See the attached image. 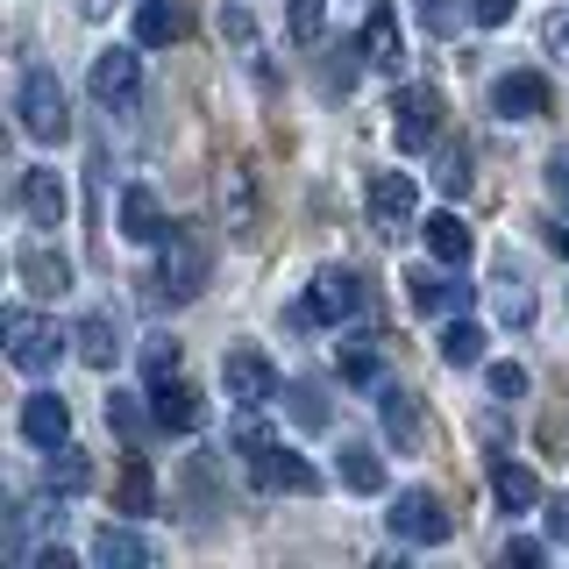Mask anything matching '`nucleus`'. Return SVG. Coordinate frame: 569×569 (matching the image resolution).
Wrapping results in <instances>:
<instances>
[{"mask_svg": "<svg viewBox=\"0 0 569 569\" xmlns=\"http://www.w3.org/2000/svg\"><path fill=\"white\" fill-rule=\"evenodd\" d=\"M207 263H213V249H207V236H200L192 221L164 228V257H157V292H164L171 307L200 299V284H207Z\"/></svg>", "mask_w": 569, "mask_h": 569, "instance_id": "f257e3e1", "label": "nucleus"}, {"mask_svg": "<svg viewBox=\"0 0 569 569\" xmlns=\"http://www.w3.org/2000/svg\"><path fill=\"white\" fill-rule=\"evenodd\" d=\"M14 114H22V136H29V142H64V136H71V107H64L58 71L36 64L29 79H22V93H14Z\"/></svg>", "mask_w": 569, "mask_h": 569, "instance_id": "f03ea898", "label": "nucleus"}, {"mask_svg": "<svg viewBox=\"0 0 569 569\" xmlns=\"http://www.w3.org/2000/svg\"><path fill=\"white\" fill-rule=\"evenodd\" d=\"M0 335H8V363L22 370V378H43V370L58 363V349H64V335L50 328V320H36L29 307H8V313H0Z\"/></svg>", "mask_w": 569, "mask_h": 569, "instance_id": "7ed1b4c3", "label": "nucleus"}, {"mask_svg": "<svg viewBox=\"0 0 569 569\" xmlns=\"http://www.w3.org/2000/svg\"><path fill=\"white\" fill-rule=\"evenodd\" d=\"M385 520H391V533H399L406 548H441V541L456 533L449 506H441L435 491H399V498H391V512H385Z\"/></svg>", "mask_w": 569, "mask_h": 569, "instance_id": "20e7f679", "label": "nucleus"}, {"mask_svg": "<svg viewBox=\"0 0 569 569\" xmlns=\"http://www.w3.org/2000/svg\"><path fill=\"white\" fill-rule=\"evenodd\" d=\"M221 385H228V399H236L242 413H263V406L278 399V370H271L263 349H228L221 356Z\"/></svg>", "mask_w": 569, "mask_h": 569, "instance_id": "39448f33", "label": "nucleus"}, {"mask_svg": "<svg viewBox=\"0 0 569 569\" xmlns=\"http://www.w3.org/2000/svg\"><path fill=\"white\" fill-rule=\"evenodd\" d=\"M391 136H399V150H435V136H441V93L435 86H406L391 100Z\"/></svg>", "mask_w": 569, "mask_h": 569, "instance_id": "423d86ee", "label": "nucleus"}, {"mask_svg": "<svg viewBox=\"0 0 569 569\" xmlns=\"http://www.w3.org/2000/svg\"><path fill=\"white\" fill-rule=\"evenodd\" d=\"M150 420L164 427V435H200L207 399H200L186 378H178V370H164V378H150Z\"/></svg>", "mask_w": 569, "mask_h": 569, "instance_id": "0eeeda50", "label": "nucleus"}, {"mask_svg": "<svg viewBox=\"0 0 569 569\" xmlns=\"http://www.w3.org/2000/svg\"><path fill=\"white\" fill-rule=\"evenodd\" d=\"M363 313V278L342 271V263H328V271L313 278V292H307V320H328V328H342V320Z\"/></svg>", "mask_w": 569, "mask_h": 569, "instance_id": "6e6552de", "label": "nucleus"}, {"mask_svg": "<svg viewBox=\"0 0 569 569\" xmlns=\"http://www.w3.org/2000/svg\"><path fill=\"white\" fill-rule=\"evenodd\" d=\"M14 271H22V284H29L36 299H58V292H71V263H64V249H58V242H43V236L14 249Z\"/></svg>", "mask_w": 569, "mask_h": 569, "instance_id": "1a4fd4ad", "label": "nucleus"}, {"mask_svg": "<svg viewBox=\"0 0 569 569\" xmlns=\"http://www.w3.org/2000/svg\"><path fill=\"white\" fill-rule=\"evenodd\" d=\"M413 207H420V192H413V178H406V171H378V178H370V221H378L385 236L413 228Z\"/></svg>", "mask_w": 569, "mask_h": 569, "instance_id": "9d476101", "label": "nucleus"}, {"mask_svg": "<svg viewBox=\"0 0 569 569\" xmlns=\"http://www.w3.org/2000/svg\"><path fill=\"white\" fill-rule=\"evenodd\" d=\"M491 107L506 121H541L548 114V79L541 71H506V79L491 86Z\"/></svg>", "mask_w": 569, "mask_h": 569, "instance_id": "9b49d317", "label": "nucleus"}, {"mask_svg": "<svg viewBox=\"0 0 569 569\" xmlns=\"http://www.w3.org/2000/svg\"><path fill=\"white\" fill-rule=\"evenodd\" d=\"M136 86H142L136 50H100V58H93V100H100V107H129Z\"/></svg>", "mask_w": 569, "mask_h": 569, "instance_id": "f8f14e48", "label": "nucleus"}, {"mask_svg": "<svg viewBox=\"0 0 569 569\" xmlns=\"http://www.w3.org/2000/svg\"><path fill=\"white\" fill-rule=\"evenodd\" d=\"M22 435L36 441V449H58V441H71V406L58 399V391H36V399L22 406Z\"/></svg>", "mask_w": 569, "mask_h": 569, "instance_id": "ddd939ff", "label": "nucleus"}, {"mask_svg": "<svg viewBox=\"0 0 569 569\" xmlns=\"http://www.w3.org/2000/svg\"><path fill=\"white\" fill-rule=\"evenodd\" d=\"M449 271H456V263H449ZM449 271H413V278H406L420 313H462V307H470V284L449 278Z\"/></svg>", "mask_w": 569, "mask_h": 569, "instance_id": "4468645a", "label": "nucleus"}, {"mask_svg": "<svg viewBox=\"0 0 569 569\" xmlns=\"http://www.w3.org/2000/svg\"><path fill=\"white\" fill-rule=\"evenodd\" d=\"M93 562H100V569H150V562H157V548L142 541L136 527H100Z\"/></svg>", "mask_w": 569, "mask_h": 569, "instance_id": "2eb2a0df", "label": "nucleus"}, {"mask_svg": "<svg viewBox=\"0 0 569 569\" xmlns=\"http://www.w3.org/2000/svg\"><path fill=\"white\" fill-rule=\"evenodd\" d=\"M22 207H29V221L36 228H58L64 221V178L58 171H22Z\"/></svg>", "mask_w": 569, "mask_h": 569, "instance_id": "dca6fc26", "label": "nucleus"}, {"mask_svg": "<svg viewBox=\"0 0 569 569\" xmlns=\"http://www.w3.org/2000/svg\"><path fill=\"white\" fill-rule=\"evenodd\" d=\"M363 58L385 64V71H399V58H406V29H399V14H391V8H370V22H363Z\"/></svg>", "mask_w": 569, "mask_h": 569, "instance_id": "f3484780", "label": "nucleus"}, {"mask_svg": "<svg viewBox=\"0 0 569 569\" xmlns=\"http://www.w3.org/2000/svg\"><path fill=\"white\" fill-rule=\"evenodd\" d=\"M121 236H129V242H164V213H157V192L150 186L121 192Z\"/></svg>", "mask_w": 569, "mask_h": 569, "instance_id": "a211bd4d", "label": "nucleus"}, {"mask_svg": "<svg viewBox=\"0 0 569 569\" xmlns=\"http://www.w3.org/2000/svg\"><path fill=\"white\" fill-rule=\"evenodd\" d=\"M178 36H186V8H178V0H142L136 8V43H178Z\"/></svg>", "mask_w": 569, "mask_h": 569, "instance_id": "6ab92c4d", "label": "nucleus"}, {"mask_svg": "<svg viewBox=\"0 0 569 569\" xmlns=\"http://www.w3.org/2000/svg\"><path fill=\"white\" fill-rule=\"evenodd\" d=\"M491 498L506 512H527L533 498H541V477H533L527 462H491Z\"/></svg>", "mask_w": 569, "mask_h": 569, "instance_id": "aec40b11", "label": "nucleus"}, {"mask_svg": "<svg viewBox=\"0 0 569 569\" xmlns=\"http://www.w3.org/2000/svg\"><path fill=\"white\" fill-rule=\"evenodd\" d=\"M385 435L399 441V449H420V435H427V427H420V399H413V391L385 385Z\"/></svg>", "mask_w": 569, "mask_h": 569, "instance_id": "412c9836", "label": "nucleus"}, {"mask_svg": "<svg viewBox=\"0 0 569 569\" xmlns=\"http://www.w3.org/2000/svg\"><path fill=\"white\" fill-rule=\"evenodd\" d=\"M420 228H427V249H435V263H456V271L470 263V228H462L456 213H427Z\"/></svg>", "mask_w": 569, "mask_h": 569, "instance_id": "4be33fe9", "label": "nucleus"}, {"mask_svg": "<svg viewBox=\"0 0 569 569\" xmlns=\"http://www.w3.org/2000/svg\"><path fill=\"white\" fill-rule=\"evenodd\" d=\"M43 485L58 491V498H79L86 485H93V462H86L79 449H71V441H58V449H50V470H43Z\"/></svg>", "mask_w": 569, "mask_h": 569, "instance_id": "5701e85b", "label": "nucleus"}, {"mask_svg": "<svg viewBox=\"0 0 569 569\" xmlns=\"http://www.w3.org/2000/svg\"><path fill=\"white\" fill-rule=\"evenodd\" d=\"M79 356H86V363H93V370H114V363H121V328H114V320H107V313L79 320Z\"/></svg>", "mask_w": 569, "mask_h": 569, "instance_id": "b1692460", "label": "nucleus"}, {"mask_svg": "<svg viewBox=\"0 0 569 569\" xmlns=\"http://www.w3.org/2000/svg\"><path fill=\"white\" fill-rule=\"evenodd\" d=\"M441 363H449V370H477V363H485V328H477V320H449V328H441Z\"/></svg>", "mask_w": 569, "mask_h": 569, "instance_id": "393cba45", "label": "nucleus"}, {"mask_svg": "<svg viewBox=\"0 0 569 569\" xmlns=\"http://www.w3.org/2000/svg\"><path fill=\"white\" fill-rule=\"evenodd\" d=\"M221 200H228V228L249 242V236H257V192H249V171H242V164L221 178Z\"/></svg>", "mask_w": 569, "mask_h": 569, "instance_id": "a878e982", "label": "nucleus"}, {"mask_svg": "<svg viewBox=\"0 0 569 569\" xmlns=\"http://www.w3.org/2000/svg\"><path fill=\"white\" fill-rule=\"evenodd\" d=\"M342 485L349 491H385V462L370 441H342Z\"/></svg>", "mask_w": 569, "mask_h": 569, "instance_id": "bb28decb", "label": "nucleus"}, {"mask_svg": "<svg viewBox=\"0 0 569 569\" xmlns=\"http://www.w3.org/2000/svg\"><path fill=\"white\" fill-rule=\"evenodd\" d=\"M150 498H157V477H150V462H142V456H129V470H121V485H114V506L136 520V512H150Z\"/></svg>", "mask_w": 569, "mask_h": 569, "instance_id": "cd10ccee", "label": "nucleus"}, {"mask_svg": "<svg viewBox=\"0 0 569 569\" xmlns=\"http://www.w3.org/2000/svg\"><path fill=\"white\" fill-rule=\"evenodd\" d=\"M491 284H498V313H506L512 328H527V320H533V292H527V278H520V271L506 263V271H498Z\"/></svg>", "mask_w": 569, "mask_h": 569, "instance_id": "c85d7f7f", "label": "nucleus"}, {"mask_svg": "<svg viewBox=\"0 0 569 569\" xmlns=\"http://www.w3.org/2000/svg\"><path fill=\"white\" fill-rule=\"evenodd\" d=\"M271 491H299V498L320 491L313 462H307V456H292V449H278V456H271Z\"/></svg>", "mask_w": 569, "mask_h": 569, "instance_id": "c756f323", "label": "nucleus"}, {"mask_svg": "<svg viewBox=\"0 0 569 569\" xmlns=\"http://www.w3.org/2000/svg\"><path fill=\"white\" fill-rule=\"evenodd\" d=\"M342 378L349 385H378V342H370V335H349L342 342Z\"/></svg>", "mask_w": 569, "mask_h": 569, "instance_id": "7c9ffc66", "label": "nucleus"}, {"mask_svg": "<svg viewBox=\"0 0 569 569\" xmlns=\"http://www.w3.org/2000/svg\"><path fill=\"white\" fill-rule=\"evenodd\" d=\"M107 427H114V435L129 441V449L142 441V406L129 399V391H114V399H107Z\"/></svg>", "mask_w": 569, "mask_h": 569, "instance_id": "2f4dec72", "label": "nucleus"}, {"mask_svg": "<svg viewBox=\"0 0 569 569\" xmlns=\"http://www.w3.org/2000/svg\"><path fill=\"white\" fill-rule=\"evenodd\" d=\"M320 22H328V0H292V43H320Z\"/></svg>", "mask_w": 569, "mask_h": 569, "instance_id": "473e14b6", "label": "nucleus"}, {"mask_svg": "<svg viewBox=\"0 0 569 569\" xmlns=\"http://www.w3.org/2000/svg\"><path fill=\"white\" fill-rule=\"evenodd\" d=\"M284 406H292V420H299V427H320V420H328V406H320V391H313V385H292V391H284Z\"/></svg>", "mask_w": 569, "mask_h": 569, "instance_id": "72a5a7b5", "label": "nucleus"}, {"mask_svg": "<svg viewBox=\"0 0 569 569\" xmlns=\"http://www.w3.org/2000/svg\"><path fill=\"white\" fill-rule=\"evenodd\" d=\"M435 178H441V192H449V200H462V192H470V157H462V150H456V157H441V171H435Z\"/></svg>", "mask_w": 569, "mask_h": 569, "instance_id": "f704fd0d", "label": "nucleus"}, {"mask_svg": "<svg viewBox=\"0 0 569 569\" xmlns=\"http://www.w3.org/2000/svg\"><path fill=\"white\" fill-rule=\"evenodd\" d=\"M420 22L435 29V36H456V22H462V8H456V0H420Z\"/></svg>", "mask_w": 569, "mask_h": 569, "instance_id": "c9c22d12", "label": "nucleus"}, {"mask_svg": "<svg viewBox=\"0 0 569 569\" xmlns=\"http://www.w3.org/2000/svg\"><path fill=\"white\" fill-rule=\"evenodd\" d=\"M491 391H498V399H520V391H527V370L520 363H491Z\"/></svg>", "mask_w": 569, "mask_h": 569, "instance_id": "e433bc0d", "label": "nucleus"}, {"mask_svg": "<svg viewBox=\"0 0 569 569\" xmlns=\"http://www.w3.org/2000/svg\"><path fill=\"white\" fill-rule=\"evenodd\" d=\"M541 556H548V548H541V541H527V533H512V541H506V562H520V569H533Z\"/></svg>", "mask_w": 569, "mask_h": 569, "instance_id": "4c0bfd02", "label": "nucleus"}, {"mask_svg": "<svg viewBox=\"0 0 569 569\" xmlns=\"http://www.w3.org/2000/svg\"><path fill=\"white\" fill-rule=\"evenodd\" d=\"M470 14H477L485 29H498V22H512V0H470Z\"/></svg>", "mask_w": 569, "mask_h": 569, "instance_id": "58836bf2", "label": "nucleus"}, {"mask_svg": "<svg viewBox=\"0 0 569 569\" xmlns=\"http://www.w3.org/2000/svg\"><path fill=\"white\" fill-rule=\"evenodd\" d=\"M548 186H556V200L569 207V150H556V164H548Z\"/></svg>", "mask_w": 569, "mask_h": 569, "instance_id": "ea45409f", "label": "nucleus"}, {"mask_svg": "<svg viewBox=\"0 0 569 569\" xmlns=\"http://www.w3.org/2000/svg\"><path fill=\"white\" fill-rule=\"evenodd\" d=\"M221 29L236 36V43H249V14H242V8H221Z\"/></svg>", "mask_w": 569, "mask_h": 569, "instance_id": "a19ab883", "label": "nucleus"}, {"mask_svg": "<svg viewBox=\"0 0 569 569\" xmlns=\"http://www.w3.org/2000/svg\"><path fill=\"white\" fill-rule=\"evenodd\" d=\"M548 527H556V533H569V498H562L556 512H548Z\"/></svg>", "mask_w": 569, "mask_h": 569, "instance_id": "79ce46f5", "label": "nucleus"}, {"mask_svg": "<svg viewBox=\"0 0 569 569\" xmlns=\"http://www.w3.org/2000/svg\"><path fill=\"white\" fill-rule=\"evenodd\" d=\"M556 43H562V50H569V14H562V22H556Z\"/></svg>", "mask_w": 569, "mask_h": 569, "instance_id": "37998d69", "label": "nucleus"}, {"mask_svg": "<svg viewBox=\"0 0 569 569\" xmlns=\"http://www.w3.org/2000/svg\"><path fill=\"white\" fill-rule=\"evenodd\" d=\"M79 8H86V14H107V0H79Z\"/></svg>", "mask_w": 569, "mask_h": 569, "instance_id": "c03bdc74", "label": "nucleus"}]
</instances>
